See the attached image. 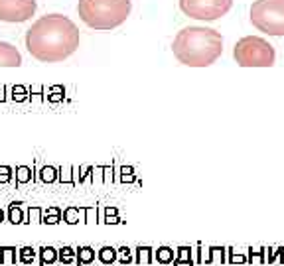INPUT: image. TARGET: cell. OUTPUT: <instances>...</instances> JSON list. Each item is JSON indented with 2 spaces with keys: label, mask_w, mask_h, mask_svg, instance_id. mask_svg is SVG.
I'll return each instance as SVG.
<instances>
[{
  "label": "cell",
  "mask_w": 284,
  "mask_h": 266,
  "mask_svg": "<svg viewBox=\"0 0 284 266\" xmlns=\"http://www.w3.org/2000/svg\"><path fill=\"white\" fill-rule=\"evenodd\" d=\"M40 266H47V264H56L58 262V248L54 246H40Z\"/></svg>",
  "instance_id": "obj_10"
},
{
  "label": "cell",
  "mask_w": 284,
  "mask_h": 266,
  "mask_svg": "<svg viewBox=\"0 0 284 266\" xmlns=\"http://www.w3.org/2000/svg\"><path fill=\"white\" fill-rule=\"evenodd\" d=\"M20 65H22L20 51L8 41H0V67H20Z\"/></svg>",
  "instance_id": "obj_8"
},
{
  "label": "cell",
  "mask_w": 284,
  "mask_h": 266,
  "mask_svg": "<svg viewBox=\"0 0 284 266\" xmlns=\"http://www.w3.org/2000/svg\"><path fill=\"white\" fill-rule=\"evenodd\" d=\"M41 223H45V225H58L60 223V215H43Z\"/></svg>",
  "instance_id": "obj_27"
},
{
  "label": "cell",
  "mask_w": 284,
  "mask_h": 266,
  "mask_svg": "<svg viewBox=\"0 0 284 266\" xmlns=\"http://www.w3.org/2000/svg\"><path fill=\"white\" fill-rule=\"evenodd\" d=\"M97 260L103 264H113L117 260V248L113 246H101L97 252Z\"/></svg>",
  "instance_id": "obj_19"
},
{
  "label": "cell",
  "mask_w": 284,
  "mask_h": 266,
  "mask_svg": "<svg viewBox=\"0 0 284 266\" xmlns=\"http://www.w3.org/2000/svg\"><path fill=\"white\" fill-rule=\"evenodd\" d=\"M83 211H85V223H93L95 219H97V209L95 207H87Z\"/></svg>",
  "instance_id": "obj_25"
},
{
  "label": "cell",
  "mask_w": 284,
  "mask_h": 266,
  "mask_svg": "<svg viewBox=\"0 0 284 266\" xmlns=\"http://www.w3.org/2000/svg\"><path fill=\"white\" fill-rule=\"evenodd\" d=\"M36 0H0V22H28L36 14Z\"/></svg>",
  "instance_id": "obj_7"
},
{
  "label": "cell",
  "mask_w": 284,
  "mask_h": 266,
  "mask_svg": "<svg viewBox=\"0 0 284 266\" xmlns=\"http://www.w3.org/2000/svg\"><path fill=\"white\" fill-rule=\"evenodd\" d=\"M172 51L180 63L187 67H209L223 53V38L217 30L189 26L176 34Z\"/></svg>",
  "instance_id": "obj_2"
},
{
  "label": "cell",
  "mask_w": 284,
  "mask_h": 266,
  "mask_svg": "<svg viewBox=\"0 0 284 266\" xmlns=\"http://www.w3.org/2000/svg\"><path fill=\"white\" fill-rule=\"evenodd\" d=\"M20 205H22V203H12L10 209H8V221L14 223V225L28 223V213H26Z\"/></svg>",
  "instance_id": "obj_9"
},
{
  "label": "cell",
  "mask_w": 284,
  "mask_h": 266,
  "mask_svg": "<svg viewBox=\"0 0 284 266\" xmlns=\"http://www.w3.org/2000/svg\"><path fill=\"white\" fill-rule=\"evenodd\" d=\"M227 254H229V262L231 264H245L247 262V258H245L243 252H233V250H229Z\"/></svg>",
  "instance_id": "obj_22"
},
{
  "label": "cell",
  "mask_w": 284,
  "mask_h": 266,
  "mask_svg": "<svg viewBox=\"0 0 284 266\" xmlns=\"http://www.w3.org/2000/svg\"><path fill=\"white\" fill-rule=\"evenodd\" d=\"M180 264H187V266H192V248H189V246H180V248L176 250L174 266H180Z\"/></svg>",
  "instance_id": "obj_17"
},
{
  "label": "cell",
  "mask_w": 284,
  "mask_h": 266,
  "mask_svg": "<svg viewBox=\"0 0 284 266\" xmlns=\"http://www.w3.org/2000/svg\"><path fill=\"white\" fill-rule=\"evenodd\" d=\"M61 180L63 182H71V170L69 168H63L61 170Z\"/></svg>",
  "instance_id": "obj_28"
},
{
  "label": "cell",
  "mask_w": 284,
  "mask_h": 266,
  "mask_svg": "<svg viewBox=\"0 0 284 266\" xmlns=\"http://www.w3.org/2000/svg\"><path fill=\"white\" fill-rule=\"evenodd\" d=\"M105 223H109V225H115V223H121V221L117 219V215H107V217H105Z\"/></svg>",
  "instance_id": "obj_29"
},
{
  "label": "cell",
  "mask_w": 284,
  "mask_h": 266,
  "mask_svg": "<svg viewBox=\"0 0 284 266\" xmlns=\"http://www.w3.org/2000/svg\"><path fill=\"white\" fill-rule=\"evenodd\" d=\"M251 24L268 36H284V0H255Z\"/></svg>",
  "instance_id": "obj_5"
},
{
  "label": "cell",
  "mask_w": 284,
  "mask_h": 266,
  "mask_svg": "<svg viewBox=\"0 0 284 266\" xmlns=\"http://www.w3.org/2000/svg\"><path fill=\"white\" fill-rule=\"evenodd\" d=\"M0 262L6 264V266H12L18 262V250L14 246H2L0 248Z\"/></svg>",
  "instance_id": "obj_14"
},
{
  "label": "cell",
  "mask_w": 284,
  "mask_h": 266,
  "mask_svg": "<svg viewBox=\"0 0 284 266\" xmlns=\"http://www.w3.org/2000/svg\"><path fill=\"white\" fill-rule=\"evenodd\" d=\"M231 6L233 0H180L182 12L200 22L219 20L231 10Z\"/></svg>",
  "instance_id": "obj_6"
},
{
  "label": "cell",
  "mask_w": 284,
  "mask_h": 266,
  "mask_svg": "<svg viewBox=\"0 0 284 266\" xmlns=\"http://www.w3.org/2000/svg\"><path fill=\"white\" fill-rule=\"evenodd\" d=\"M117 260H119L121 264H130V262H134V260H132V250H130L128 246H121V248L117 250Z\"/></svg>",
  "instance_id": "obj_21"
},
{
  "label": "cell",
  "mask_w": 284,
  "mask_h": 266,
  "mask_svg": "<svg viewBox=\"0 0 284 266\" xmlns=\"http://www.w3.org/2000/svg\"><path fill=\"white\" fill-rule=\"evenodd\" d=\"M130 0H79L77 14L93 30H115L130 16Z\"/></svg>",
  "instance_id": "obj_3"
},
{
  "label": "cell",
  "mask_w": 284,
  "mask_h": 266,
  "mask_svg": "<svg viewBox=\"0 0 284 266\" xmlns=\"http://www.w3.org/2000/svg\"><path fill=\"white\" fill-rule=\"evenodd\" d=\"M95 258H97V252H95L91 246H79V248H77V264H75V266L93 264Z\"/></svg>",
  "instance_id": "obj_11"
},
{
  "label": "cell",
  "mask_w": 284,
  "mask_h": 266,
  "mask_svg": "<svg viewBox=\"0 0 284 266\" xmlns=\"http://www.w3.org/2000/svg\"><path fill=\"white\" fill-rule=\"evenodd\" d=\"M174 258H176V252L170 246H160L154 252V262H158V264H170V262H174Z\"/></svg>",
  "instance_id": "obj_13"
},
{
  "label": "cell",
  "mask_w": 284,
  "mask_h": 266,
  "mask_svg": "<svg viewBox=\"0 0 284 266\" xmlns=\"http://www.w3.org/2000/svg\"><path fill=\"white\" fill-rule=\"evenodd\" d=\"M107 215H117V209H107Z\"/></svg>",
  "instance_id": "obj_31"
},
{
  "label": "cell",
  "mask_w": 284,
  "mask_h": 266,
  "mask_svg": "<svg viewBox=\"0 0 284 266\" xmlns=\"http://www.w3.org/2000/svg\"><path fill=\"white\" fill-rule=\"evenodd\" d=\"M28 223H34V225L41 223V209L34 207V209L30 211V215H28Z\"/></svg>",
  "instance_id": "obj_23"
},
{
  "label": "cell",
  "mask_w": 284,
  "mask_h": 266,
  "mask_svg": "<svg viewBox=\"0 0 284 266\" xmlns=\"http://www.w3.org/2000/svg\"><path fill=\"white\" fill-rule=\"evenodd\" d=\"M233 58L241 67H272L276 53L264 38L247 36L235 43Z\"/></svg>",
  "instance_id": "obj_4"
},
{
  "label": "cell",
  "mask_w": 284,
  "mask_h": 266,
  "mask_svg": "<svg viewBox=\"0 0 284 266\" xmlns=\"http://www.w3.org/2000/svg\"><path fill=\"white\" fill-rule=\"evenodd\" d=\"M4 221V213H2V209H0V223Z\"/></svg>",
  "instance_id": "obj_32"
},
{
  "label": "cell",
  "mask_w": 284,
  "mask_h": 266,
  "mask_svg": "<svg viewBox=\"0 0 284 266\" xmlns=\"http://www.w3.org/2000/svg\"><path fill=\"white\" fill-rule=\"evenodd\" d=\"M79 30L73 20L61 14L38 18L26 30V47L30 56L41 63H58L67 60L79 47Z\"/></svg>",
  "instance_id": "obj_1"
},
{
  "label": "cell",
  "mask_w": 284,
  "mask_h": 266,
  "mask_svg": "<svg viewBox=\"0 0 284 266\" xmlns=\"http://www.w3.org/2000/svg\"><path fill=\"white\" fill-rule=\"evenodd\" d=\"M198 262L200 264H211L213 262V254H211V246H198Z\"/></svg>",
  "instance_id": "obj_20"
},
{
  "label": "cell",
  "mask_w": 284,
  "mask_h": 266,
  "mask_svg": "<svg viewBox=\"0 0 284 266\" xmlns=\"http://www.w3.org/2000/svg\"><path fill=\"white\" fill-rule=\"evenodd\" d=\"M136 264H152L154 262V250L150 246H138L136 248Z\"/></svg>",
  "instance_id": "obj_15"
},
{
  "label": "cell",
  "mask_w": 284,
  "mask_h": 266,
  "mask_svg": "<svg viewBox=\"0 0 284 266\" xmlns=\"http://www.w3.org/2000/svg\"><path fill=\"white\" fill-rule=\"evenodd\" d=\"M36 256H38V252H36V248H32V246H22V248H18V262H20V264H34V262H36Z\"/></svg>",
  "instance_id": "obj_18"
},
{
  "label": "cell",
  "mask_w": 284,
  "mask_h": 266,
  "mask_svg": "<svg viewBox=\"0 0 284 266\" xmlns=\"http://www.w3.org/2000/svg\"><path fill=\"white\" fill-rule=\"evenodd\" d=\"M45 215H60V209H56V207L47 209V211H45Z\"/></svg>",
  "instance_id": "obj_30"
},
{
  "label": "cell",
  "mask_w": 284,
  "mask_h": 266,
  "mask_svg": "<svg viewBox=\"0 0 284 266\" xmlns=\"http://www.w3.org/2000/svg\"><path fill=\"white\" fill-rule=\"evenodd\" d=\"M63 219H65V223H69V225H75V223H79V221L85 223V211H83V209L69 207V209H65V213H63Z\"/></svg>",
  "instance_id": "obj_16"
},
{
  "label": "cell",
  "mask_w": 284,
  "mask_h": 266,
  "mask_svg": "<svg viewBox=\"0 0 284 266\" xmlns=\"http://www.w3.org/2000/svg\"><path fill=\"white\" fill-rule=\"evenodd\" d=\"M58 260L61 262V264H77V248H73V246H61L60 250H58Z\"/></svg>",
  "instance_id": "obj_12"
},
{
  "label": "cell",
  "mask_w": 284,
  "mask_h": 266,
  "mask_svg": "<svg viewBox=\"0 0 284 266\" xmlns=\"http://www.w3.org/2000/svg\"><path fill=\"white\" fill-rule=\"evenodd\" d=\"M41 180L43 182H54L56 180V170L54 168H43L41 170Z\"/></svg>",
  "instance_id": "obj_26"
},
{
  "label": "cell",
  "mask_w": 284,
  "mask_h": 266,
  "mask_svg": "<svg viewBox=\"0 0 284 266\" xmlns=\"http://www.w3.org/2000/svg\"><path fill=\"white\" fill-rule=\"evenodd\" d=\"M32 180V172L28 168H18V182L20 184H26Z\"/></svg>",
  "instance_id": "obj_24"
}]
</instances>
